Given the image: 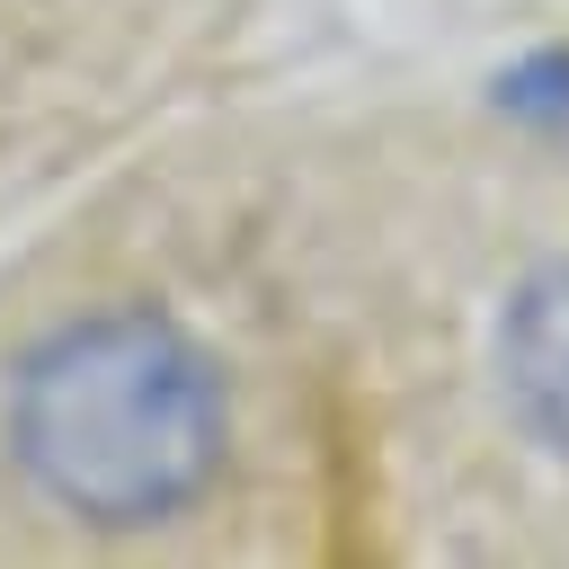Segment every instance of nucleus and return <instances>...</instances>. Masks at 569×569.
I'll list each match as a JSON object with an SVG mask.
<instances>
[{"label":"nucleus","mask_w":569,"mask_h":569,"mask_svg":"<svg viewBox=\"0 0 569 569\" xmlns=\"http://www.w3.org/2000/svg\"><path fill=\"white\" fill-rule=\"evenodd\" d=\"M0 418L27 489L89 533H151L231 462V382L213 347L151 302L53 320L18 356Z\"/></svg>","instance_id":"nucleus-1"},{"label":"nucleus","mask_w":569,"mask_h":569,"mask_svg":"<svg viewBox=\"0 0 569 569\" xmlns=\"http://www.w3.org/2000/svg\"><path fill=\"white\" fill-rule=\"evenodd\" d=\"M498 391L516 427L569 462V258L533 267L498 302Z\"/></svg>","instance_id":"nucleus-2"},{"label":"nucleus","mask_w":569,"mask_h":569,"mask_svg":"<svg viewBox=\"0 0 569 569\" xmlns=\"http://www.w3.org/2000/svg\"><path fill=\"white\" fill-rule=\"evenodd\" d=\"M498 98H507L525 124L569 133V44H560V53H533L525 71H507V80H498Z\"/></svg>","instance_id":"nucleus-3"}]
</instances>
